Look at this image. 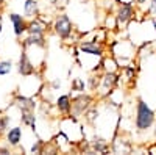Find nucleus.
Wrapping results in <instances>:
<instances>
[{"instance_id": "f257e3e1", "label": "nucleus", "mask_w": 156, "mask_h": 155, "mask_svg": "<svg viewBox=\"0 0 156 155\" xmlns=\"http://www.w3.org/2000/svg\"><path fill=\"white\" fill-rule=\"evenodd\" d=\"M154 122H156L154 111L142 99H139L136 105V128L139 132H145L153 127Z\"/></svg>"}, {"instance_id": "f03ea898", "label": "nucleus", "mask_w": 156, "mask_h": 155, "mask_svg": "<svg viewBox=\"0 0 156 155\" xmlns=\"http://www.w3.org/2000/svg\"><path fill=\"white\" fill-rule=\"evenodd\" d=\"M53 30L62 41H67L73 31V24H72L70 17L67 14H64V13L62 14H58L55 22H53Z\"/></svg>"}, {"instance_id": "7ed1b4c3", "label": "nucleus", "mask_w": 156, "mask_h": 155, "mask_svg": "<svg viewBox=\"0 0 156 155\" xmlns=\"http://www.w3.org/2000/svg\"><path fill=\"white\" fill-rule=\"evenodd\" d=\"M133 16H134V5L131 2L120 3L119 9H117V14H115V20L119 25H126L133 19Z\"/></svg>"}, {"instance_id": "20e7f679", "label": "nucleus", "mask_w": 156, "mask_h": 155, "mask_svg": "<svg viewBox=\"0 0 156 155\" xmlns=\"http://www.w3.org/2000/svg\"><path fill=\"white\" fill-rule=\"evenodd\" d=\"M90 102H92V97L87 96V94L76 96L75 99H72V111H73L76 116L86 113L87 108L90 107Z\"/></svg>"}, {"instance_id": "39448f33", "label": "nucleus", "mask_w": 156, "mask_h": 155, "mask_svg": "<svg viewBox=\"0 0 156 155\" xmlns=\"http://www.w3.org/2000/svg\"><path fill=\"white\" fill-rule=\"evenodd\" d=\"M9 20L12 22V28H14V35L17 38H20L28 28V22H27V17L25 16H20L17 13H9Z\"/></svg>"}, {"instance_id": "423d86ee", "label": "nucleus", "mask_w": 156, "mask_h": 155, "mask_svg": "<svg viewBox=\"0 0 156 155\" xmlns=\"http://www.w3.org/2000/svg\"><path fill=\"white\" fill-rule=\"evenodd\" d=\"M80 50L84 52L87 55H95V57H101L103 55V46L97 41H86L80 44Z\"/></svg>"}, {"instance_id": "0eeeda50", "label": "nucleus", "mask_w": 156, "mask_h": 155, "mask_svg": "<svg viewBox=\"0 0 156 155\" xmlns=\"http://www.w3.org/2000/svg\"><path fill=\"white\" fill-rule=\"evenodd\" d=\"M19 72L25 77H28L34 72V66H33V63L30 61L28 55H27V50H22V54H20V58H19Z\"/></svg>"}, {"instance_id": "6e6552de", "label": "nucleus", "mask_w": 156, "mask_h": 155, "mask_svg": "<svg viewBox=\"0 0 156 155\" xmlns=\"http://www.w3.org/2000/svg\"><path fill=\"white\" fill-rule=\"evenodd\" d=\"M56 108L61 114H70L72 111V99L69 94H62L56 99Z\"/></svg>"}, {"instance_id": "1a4fd4ad", "label": "nucleus", "mask_w": 156, "mask_h": 155, "mask_svg": "<svg viewBox=\"0 0 156 155\" xmlns=\"http://www.w3.org/2000/svg\"><path fill=\"white\" fill-rule=\"evenodd\" d=\"M115 83H117V75L114 72H106L105 75H101L100 86H101V89H103V93H105V94L108 91H111V89L115 86Z\"/></svg>"}, {"instance_id": "9d476101", "label": "nucleus", "mask_w": 156, "mask_h": 155, "mask_svg": "<svg viewBox=\"0 0 156 155\" xmlns=\"http://www.w3.org/2000/svg\"><path fill=\"white\" fill-rule=\"evenodd\" d=\"M20 139H22V128L20 127H12V128H9V130L6 132V143H8V146H11V147L19 146Z\"/></svg>"}, {"instance_id": "9b49d317", "label": "nucleus", "mask_w": 156, "mask_h": 155, "mask_svg": "<svg viewBox=\"0 0 156 155\" xmlns=\"http://www.w3.org/2000/svg\"><path fill=\"white\" fill-rule=\"evenodd\" d=\"M14 103L20 108V111H34L36 108V102L31 97H25V96H17L14 99Z\"/></svg>"}, {"instance_id": "f8f14e48", "label": "nucleus", "mask_w": 156, "mask_h": 155, "mask_svg": "<svg viewBox=\"0 0 156 155\" xmlns=\"http://www.w3.org/2000/svg\"><path fill=\"white\" fill-rule=\"evenodd\" d=\"M23 14L30 20L37 17V14H39V3L36 2V0H27V2L23 3Z\"/></svg>"}, {"instance_id": "ddd939ff", "label": "nucleus", "mask_w": 156, "mask_h": 155, "mask_svg": "<svg viewBox=\"0 0 156 155\" xmlns=\"http://www.w3.org/2000/svg\"><path fill=\"white\" fill-rule=\"evenodd\" d=\"M28 46L45 47V38H44V33H28V38L23 41V47L27 49Z\"/></svg>"}, {"instance_id": "4468645a", "label": "nucleus", "mask_w": 156, "mask_h": 155, "mask_svg": "<svg viewBox=\"0 0 156 155\" xmlns=\"http://www.w3.org/2000/svg\"><path fill=\"white\" fill-rule=\"evenodd\" d=\"M45 30H47V24L39 17H34L28 22L27 33H45Z\"/></svg>"}, {"instance_id": "2eb2a0df", "label": "nucleus", "mask_w": 156, "mask_h": 155, "mask_svg": "<svg viewBox=\"0 0 156 155\" xmlns=\"http://www.w3.org/2000/svg\"><path fill=\"white\" fill-rule=\"evenodd\" d=\"M112 150L114 152H122V153H125V152H129L131 150V146H129V143L128 141H125V139H115L114 143H112Z\"/></svg>"}, {"instance_id": "dca6fc26", "label": "nucleus", "mask_w": 156, "mask_h": 155, "mask_svg": "<svg viewBox=\"0 0 156 155\" xmlns=\"http://www.w3.org/2000/svg\"><path fill=\"white\" fill-rule=\"evenodd\" d=\"M22 124L23 125H28V127H31L33 130L36 128V116H34V113L33 111H22Z\"/></svg>"}, {"instance_id": "f3484780", "label": "nucleus", "mask_w": 156, "mask_h": 155, "mask_svg": "<svg viewBox=\"0 0 156 155\" xmlns=\"http://www.w3.org/2000/svg\"><path fill=\"white\" fill-rule=\"evenodd\" d=\"M92 147H94V150H97V152H108V149H109L108 143H106L105 139H101V138H95V139H94Z\"/></svg>"}, {"instance_id": "a211bd4d", "label": "nucleus", "mask_w": 156, "mask_h": 155, "mask_svg": "<svg viewBox=\"0 0 156 155\" xmlns=\"http://www.w3.org/2000/svg\"><path fill=\"white\" fill-rule=\"evenodd\" d=\"M84 80L83 79H73L72 82V91H78V93H84Z\"/></svg>"}, {"instance_id": "6ab92c4d", "label": "nucleus", "mask_w": 156, "mask_h": 155, "mask_svg": "<svg viewBox=\"0 0 156 155\" xmlns=\"http://www.w3.org/2000/svg\"><path fill=\"white\" fill-rule=\"evenodd\" d=\"M12 71V63L11 61H0V75H8Z\"/></svg>"}, {"instance_id": "aec40b11", "label": "nucleus", "mask_w": 156, "mask_h": 155, "mask_svg": "<svg viewBox=\"0 0 156 155\" xmlns=\"http://www.w3.org/2000/svg\"><path fill=\"white\" fill-rule=\"evenodd\" d=\"M100 80H101V77H95V75H92V77H89V80H87V83H89V88L92 89V91H95V89L100 86Z\"/></svg>"}, {"instance_id": "412c9836", "label": "nucleus", "mask_w": 156, "mask_h": 155, "mask_svg": "<svg viewBox=\"0 0 156 155\" xmlns=\"http://www.w3.org/2000/svg\"><path fill=\"white\" fill-rule=\"evenodd\" d=\"M8 122H9V116H2V118H0V133H3L6 130Z\"/></svg>"}, {"instance_id": "4be33fe9", "label": "nucleus", "mask_w": 156, "mask_h": 155, "mask_svg": "<svg viewBox=\"0 0 156 155\" xmlns=\"http://www.w3.org/2000/svg\"><path fill=\"white\" fill-rule=\"evenodd\" d=\"M148 13H151V14L156 17V0H151L150 3V8H148Z\"/></svg>"}, {"instance_id": "5701e85b", "label": "nucleus", "mask_w": 156, "mask_h": 155, "mask_svg": "<svg viewBox=\"0 0 156 155\" xmlns=\"http://www.w3.org/2000/svg\"><path fill=\"white\" fill-rule=\"evenodd\" d=\"M2 28H3V24H2V19H0V35H2Z\"/></svg>"}, {"instance_id": "b1692460", "label": "nucleus", "mask_w": 156, "mask_h": 155, "mask_svg": "<svg viewBox=\"0 0 156 155\" xmlns=\"http://www.w3.org/2000/svg\"><path fill=\"white\" fill-rule=\"evenodd\" d=\"M137 2H139V3H145V2H147V0H137Z\"/></svg>"}, {"instance_id": "393cba45", "label": "nucleus", "mask_w": 156, "mask_h": 155, "mask_svg": "<svg viewBox=\"0 0 156 155\" xmlns=\"http://www.w3.org/2000/svg\"><path fill=\"white\" fill-rule=\"evenodd\" d=\"M156 124V122H154ZM154 136H156V125H154Z\"/></svg>"}, {"instance_id": "a878e982", "label": "nucleus", "mask_w": 156, "mask_h": 155, "mask_svg": "<svg viewBox=\"0 0 156 155\" xmlns=\"http://www.w3.org/2000/svg\"><path fill=\"white\" fill-rule=\"evenodd\" d=\"M58 2H59V0H55V3H58Z\"/></svg>"}]
</instances>
